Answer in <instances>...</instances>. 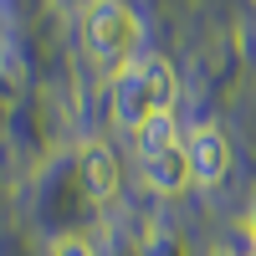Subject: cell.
Segmentation results:
<instances>
[{
  "instance_id": "8992f818",
  "label": "cell",
  "mask_w": 256,
  "mask_h": 256,
  "mask_svg": "<svg viewBox=\"0 0 256 256\" xmlns=\"http://www.w3.org/2000/svg\"><path fill=\"white\" fill-rule=\"evenodd\" d=\"M138 159H154V154H169V148H180L184 138H180V128H174V113H164V118H148L144 128H138Z\"/></svg>"
},
{
  "instance_id": "6da1fadb",
  "label": "cell",
  "mask_w": 256,
  "mask_h": 256,
  "mask_svg": "<svg viewBox=\"0 0 256 256\" xmlns=\"http://www.w3.org/2000/svg\"><path fill=\"white\" fill-rule=\"evenodd\" d=\"M174 98H180V77L164 56H134L113 82V123L123 128H138L148 118H164L174 113Z\"/></svg>"
},
{
  "instance_id": "7a4b0ae2",
  "label": "cell",
  "mask_w": 256,
  "mask_h": 256,
  "mask_svg": "<svg viewBox=\"0 0 256 256\" xmlns=\"http://www.w3.org/2000/svg\"><path fill=\"white\" fill-rule=\"evenodd\" d=\"M82 31H88V46L98 62H134L138 56V16L123 6V0H92L88 6V20H82Z\"/></svg>"
},
{
  "instance_id": "ba28073f",
  "label": "cell",
  "mask_w": 256,
  "mask_h": 256,
  "mask_svg": "<svg viewBox=\"0 0 256 256\" xmlns=\"http://www.w3.org/2000/svg\"><path fill=\"white\" fill-rule=\"evenodd\" d=\"M251 246H256V200H251Z\"/></svg>"
},
{
  "instance_id": "5b68a950",
  "label": "cell",
  "mask_w": 256,
  "mask_h": 256,
  "mask_svg": "<svg viewBox=\"0 0 256 256\" xmlns=\"http://www.w3.org/2000/svg\"><path fill=\"white\" fill-rule=\"evenodd\" d=\"M144 180L154 184L159 195H180L184 184H195V180H190L184 144H180V148H169V154H154V159H144Z\"/></svg>"
},
{
  "instance_id": "277c9868",
  "label": "cell",
  "mask_w": 256,
  "mask_h": 256,
  "mask_svg": "<svg viewBox=\"0 0 256 256\" xmlns=\"http://www.w3.org/2000/svg\"><path fill=\"white\" fill-rule=\"evenodd\" d=\"M77 164H82V190H88L92 200H113L118 195V159H113V148L102 144V138H88L82 144V154H77Z\"/></svg>"
},
{
  "instance_id": "52a82bcc",
  "label": "cell",
  "mask_w": 256,
  "mask_h": 256,
  "mask_svg": "<svg viewBox=\"0 0 256 256\" xmlns=\"http://www.w3.org/2000/svg\"><path fill=\"white\" fill-rule=\"evenodd\" d=\"M56 256H92V251L82 246V241H62V246H56Z\"/></svg>"
},
{
  "instance_id": "3957f363",
  "label": "cell",
  "mask_w": 256,
  "mask_h": 256,
  "mask_svg": "<svg viewBox=\"0 0 256 256\" xmlns=\"http://www.w3.org/2000/svg\"><path fill=\"white\" fill-rule=\"evenodd\" d=\"M184 159H190V180L205 184V190L226 184V174H230V144H226L220 128H205V123L190 128L184 134Z\"/></svg>"
},
{
  "instance_id": "9c48e42d",
  "label": "cell",
  "mask_w": 256,
  "mask_h": 256,
  "mask_svg": "<svg viewBox=\"0 0 256 256\" xmlns=\"http://www.w3.org/2000/svg\"><path fill=\"white\" fill-rule=\"evenodd\" d=\"M216 256H236V251H216Z\"/></svg>"
}]
</instances>
